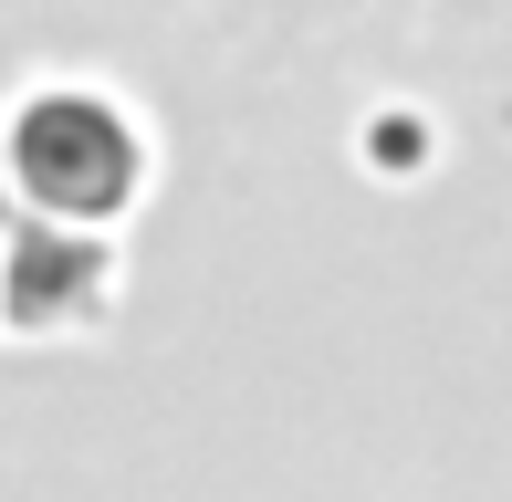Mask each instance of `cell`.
<instances>
[{
  "label": "cell",
  "mask_w": 512,
  "mask_h": 502,
  "mask_svg": "<svg viewBox=\"0 0 512 502\" xmlns=\"http://www.w3.org/2000/svg\"><path fill=\"white\" fill-rule=\"evenodd\" d=\"M11 168H21L32 199L105 220V210H126V189H136V126L115 116V105H95V95H32L21 126H11Z\"/></svg>",
  "instance_id": "obj_1"
},
{
  "label": "cell",
  "mask_w": 512,
  "mask_h": 502,
  "mask_svg": "<svg viewBox=\"0 0 512 502\" xmlns=\"http://www.w3.org/2000/svg\"><path fill=\"white\" fill-rule=\"evenodd\" d=\"M105 304V251L63 241V231H21L11 262H0V314L11 325H74V314Z\"/></svg>",
  "instance_id": "obj_2"
}]
</instances>
